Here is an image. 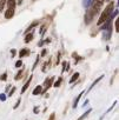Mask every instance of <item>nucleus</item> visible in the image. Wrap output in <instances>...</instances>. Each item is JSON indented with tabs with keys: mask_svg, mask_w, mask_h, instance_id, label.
<instances>
[{
	"mask_svg": "<svg viewBox=\"0 0 119 120\" xmlns=\"http://www.w3.org/2000/svg\"><path fill=\"white\" fill-rule=\"evenodd\" d=\"M114 8H115V4H114V1H110V4L104 8V11L100 13V17L98 18V21H97V26H100L101 24H104L108 18H110V15L112 14V12L114 11Z\"/></svg>",
	"mask_w": 119,
	"mask_h": 120,
	"instance_id": "nucleus-1",
	"label": "nucleus"
},
{
	"mask_svg": "<svg viewBox=\"0 0 119 120\" xmlns=\"http://www.w3.org/2000/svg\"><path fill=\"white\" fill-rule=\"evenodd\" d=\"M101 7L100 6H97V5H90L87 8H86V13H85V18H84V21L86 25H90L92 22V20L94 19V17L100 12Z\"/></svg>",
	"mask_w": 119,
	"mask_h": 120,
	"instance_id": "nucleus-2",
	"label": "nucleus"
},
{
	"mask_svg": "<svg viewBox=\"0 0 119 120\" xmlns=\"http://www.w3.org/2000/svg\"><path fill=\"white\" fill-rule=\"evenodd\" d=\"M54 80H55V77H50V78H46V79H45V81H44V87H42V91H41V94H40V95L46 94V92L53 86Z\"/></svg>",
	"mask_w": 119,
	"mask_h": 120,
	"instance_id": "nucleus-3",
	"label": "nucleus"
},
{
	"mask_svg": "<svg viewBox=\"0 0 119 120\" xmlns=\"http://www.w3.org/2000/svg\"><path fill=\"white\" fill-rule=\"evenodd\" d=\"M112 32H113V30H112V24H111V25H107V26L103 30V40H105V41L110 40V39H111V35H112Z\"/></svg>",
	"mask_w": 119,
	"mask_h": 120,
	"instance_id": "nucleus-4",
	"label": "nucleus"
},
{
	"mask_svg": "<svg viewBox=\"0 0 119 120\" xmlns=\"http://www.w3.org/2000/svg\"><path fill=\"white\" fill-rule=\"evenodd\" d=\"M32 79H33V75L31 74V75H30V78H28V80H27V81L24 84V86L21 87V92H20L21 94H24V93L28 90V87H30V85H31V82H32Z\"/></svg>",
	"mask_w": 119,
	"mask_h": 120,
	"instance_id": "nucleus-5",
	"label": "nucleus"
},
{
	"mask_svg": "<svg viewBox=\"0 0 119 120\" xmlns=\"http://www.w3.org/2000/svg\"><path fill=\"white\" fill-rule=\"evenodd\" d=\"M33 39H34V32H28V33L25 34L24 42H25V44H28V42H31Z\"/></svg>",
	"mask_w": 119,
	"mask_h": 120,
	"instance_id": "nucleus-6",
	"label": "nucleus"
},
{
	"mask_svg": "<svg viewBox=\"0 0 119 120\" xmlns=\"http://www.w3.org/2000/svg\"><path fill=\"white\" fill-rule=\"evenodd\" d=\"M30 53H31V51H30L28 48H26V47H25V48H21V49L19 51V54H18V55H19V58L21 59V58L28 56V55H30Z\"/></svg>",
	"mask_w": 119,
	"mask_h": 120,
	"instance_id": "nucleus-7",
	"label": "nucleus"
},
{
	"mask_svg": "<svg viewBox=\"0 0 119 120\" xmlns=\"http://www.w3.org/2000/svg\"><path fill=\"white\" fill-rule=\"evenodd\" d=\"M6 7L10 8V10H15L17 0H6Z\"/></svg>",
	"mask_w": 119,
	"mask_h": 120,
	"instance_id": "nucleus-8",
	"label": "nucleus"
},
{
	"mask_svg": "<svg viewBox=\"0 0 119 120\" xmlns=\"http://www.w3.org/2000/svg\"><path fill=\"white\" fill-rule=\"evenodd\" d=\"M85 94V91H83V92H80L77 97H76V99H74V101H73V105H72V107L73 108H77L78 107V104H79V100L81 99V97Z\"/></svg>",
	"mask_w": 119,
	"mask_h": 120,
	"instance_id": "nucleus-9",
	"label": "nucleus"
},
{
	"mask_svg": "<svg viewBox=\"0 0 119 120\" xmlns=\"http://www.w3.org/2000/svg\"><path fill=\"white\" fill-rule=\"evenodd\" d=\"M14 13H15V10H10V8H7V10L4 12L6 19H12V18L14 17Z\"/></svg>",
	"mask_w": 119,
	"mask_h": 120,
	"instance_id": "nucleus-10",
	"label": "nucleus"
},
{
	"mask_svg": "<svg viewBox=\"0 0 119 120\" xmlns=\"http://www.w3.org/2000/svg\"><path fill=\"white\" fill-rule=\"evenodd\" d=\"M39 24H40V22H39L38 20H35V21H33V22H32V24H31V25H30V26H28V27H27L26 30H25V32H24V34H26V33H28V32H32V30H33V28H34L35 26H38Z\"/></svg>",
	"mask_w": 119,
	"mask_h": 120,
	"instance_id": "nucleus-11",
	"label": "nucleus"
},
{
	"mask_svg": "<svg viewBox=\"0 0 119 120\" xmlns=\"http://www.w3.org/2000/svg\"><path fill=\"white\" fill-rule=\"evenodd\" d=\"M79 77H80V73H79V72H76V73H73V75L71 77V79H70V81H69V82H70L71 85H73L74 82H77V81H78Z\"/></svg>",
	"mask_w": 119,
	"mask_h": 120,
	"instance_id": "nucleus-12",
	"label": "nucleus"
},
{
	"mask_svg": "<svg viewBox=\"0 0 119 120\" xmlns=\"http://www.w3.org/2000/svg\"><path fill=\"white\" fill-rule=\"evenodd\" d=\"M103 78H104V75H100V77H98V78H97V79H96V80H94V81L92 82V85H91V86L88 87L87 92H85V94H86V93H88V92H91V90H92V88H93V87H94V86H96V85H97V84H98V82H99V81H100V80L103 79Z\"/></svg>",
	"mask_w": 119,
	"mask_h": 120,
	"instance_id": "nucleus-13",
	"label": "nucleus"
},
{
	"mask_svg": "<svg viewBox=\"0 0 119 120\" xmlns=\"http://www.w3.org/2000/svg\"><path fill=\"white\" fill-rule=\"evenodd\" d=\"M63 81H64L63 77H59V78H58L57 80H54V82H53V87H55V88H59V87L61 86Z\"/></svg>",
	"mask_w": 119,
	"mask_h": 120,
	"instance_id": "nucleus-14",
	"label": "nucleus"
},
{
	"mask_svg": "<svg viewBox=\"0 0 119 120\" xmlns=\"http://www.w3.org/2000/svg\"><path fill=\"white\" fill-rule=\"evenodd\" d=\"M41 91H42V86H41V85H38V86L34 87L32 94H33V95H40V94H41Z\"/></svg>",
	"mask_w": 119,
	"mask_h": 120,
	"instance_id": "nucleus-15",
	"label": "nucleus"
},
{
	"mask_svg": "<svg viewBox=\"0 0 119 120\" xmlns=\"http://www.w3.org/2000/svg\"><path fill=\"white\" fill-rule=\"evenodd\" d=\"M72 58L74 59V61H76V65H77V64H78V63L80 61V60H83V59H84V58H83V56H80V55H79V54H78L77 52H73V53H72Z\"/></svg>",
	"mask_w": 119,
	"mask_h": 120,
	"instance_id": "nucleus-16",
	"label": "nucleus"
},
{
	"mask_svg": "<svg viewBox=\"0 0 119 120\" xmlns=\"http://www.w3.org/2000/svg\"><path fill=\"white\" fill-rule=\"evenodd\" d=\"M24 72H25V70H24V68H20V70H19V72L14 75V80H15V81L20 80V79L23 78V75H24Z\"/></svg>",
	"mask_w": 119,
	"mask_h": 120,
	"instance_id": "nucleus-17",
	"label": "nucleus"
},
{
	"mask_svg": "<svg viewBox=\"0 0 119 120\" xmlns=\"http://www.w3.org/2000/svg\"><path fill=\"white\" fill-rule=\"evenodd\" d=\"M91 112H92V108H88L87 111H85V113H84V114H81V115L78 118V120H85V119L91 114Z\"/></svg>",
	"mask_w": 119,
	"mask_h": 120,
	"instance_id": "nucleus-18",
	"label": "nucleus"
},
{
	"mask_svg": "<svg viewBox=\"0 0 119 120\" xmlns=\"http://www.w3.org/2000/svg\"><path fill=\"white\" fill-rule=\"evenodd\" d=\"M61 65H63L61 73H65V71H69V70H70V63H69V61H63Z\"/></svg>",
	"mask_w": 119,
	"mask_h": 120,
	"instance_id": "nucleus-19",
	"label": "nucleus"
},
{
	"mask_svg": "<svg viewBox=\"0 0 119 120\" xmlns=\"http://www.w3.org/2000/svg\"><path fill=\"white\" fill-rule=\"evenodd\" d=\"M104 3H105V0H92V1H91L92 5H97V6H100V7H103ZM91 4H90V5H91Z\"/></svg>",
	"mask_w": 119,
	"mask_h": 120,
	"instance_id": "nucleus-20",
	"label": "nucleus"
},
{
	"mask_svg": "<svg viewBox=\"0 0 119 120\" xmlns=\"http://www.w3.org/2000/svg\"><path fill=\"white\" fill-rule=\"evenodd\" d=\"M50 64H51V59L48 60V61H45L44 64H42V66H41V71L45 73L46 71H47V68L50 67Z\"/></svg>",
	"mask_w": 119,
	"mask_h": 120,
	"instance_id": "nucleus-21",
	"label": "nucleus"
},
{
	"mask_svg": "<svg viewBox=\"0 0 119 120\" xmlns=\"http://www.w3.org/2000/svg\"><path fill=\"white\" fill-rule=\"evenodd\" d=\"M6 7V0H0V13H3Z\"/></svg>",
	"mask_w": 119,
	"mask_h": 120,
	"instance_id": "nucleus-22",
	"label": "nucleus"
},
{
	"mask_svg": "<svg viewBox=\"0 0 119 120\" xmlns=\"http://www.w3.org/2000/svg\"><path fill=\"white\" fill-rule=\"evenodd\" d=\"M39 61H40V55H37V58H35V61H34V64H33V66H32V71H34V70L37 68V66H38Z\"/></svg>",
	"mask_w": 119,
	"mask_h": 120,
	"instance_id": "nucleus-23",
	"label": "nucleus"
},
{
	"mask_svg": "<svg viewBox=\"0 0 119 120\" xmlns=\"http://www.w3.org/2000/svg\"><path fill=\"white\" fill-rule=\"evenodd\" d=\"M115 105H117V101H114V102H113V105H112V106H111V107H110V108H108V109H107V111H106V112H105V113H104V114H103L101 116H100V120H101V119H103V118H104V116H105V115H106V114L108 113V112H111V111L113 109V107H114Z\"/></svg>",
	"mask_w": 119,
	"mask_h": 120,
	"instance_id": "nucleus-24",
	"label": "nucleus"
},
{
	"mask_svg": "<svg viewBox=\"0 0 119 120\" xmlns=\"http://www.w3.org/2000/svg\"><path fill=\"white\" fill-rule=\"evenodd\" d=\"M23 65H24V63H23L21 59H19V60H17V61H15V67H17V68H21Z\"/></svg>",
	"mask_w": 119,
	"mask_h": 120,
	"instance_id": "nucleus-25",
	"label": "nucleus"
},
{
	"mask_svg": "<svg viewBox=\"0 0 119 120\" xmlns=\"http://www.w3.org/2000/svg\"><path fill=\"white\" fill-rule=\"evenodd\" d=\"M15 91H17V88L13 86V87H11V91H10V92H7V94H6V95H7L8 98H11V97L14 94V92H15Z\"/></svg>",
	"mask_w": 119,
	"mask_h": 120,
	"instance_id": "nucleus-26",
	"label": "nucleus"
},
{
	"mask_svg": "<svg viewBox=\"0 0 119 120\" xmlns=\"http://www.w3.org/2000/svg\"><path fill=\"white\" fill-rule=\"evenodd\" d=\"M91 1H92V0H83V6H84V8H87V7L90 6Z\"/></svg>",
	"mask_w": 119,
	"mask_h": 120,
	"instance_id": "nucleus-27",
	"label": "nucleus"
},
{
	"mask_svg": "<svg viewBox=\"0 0 119 120\" xmlns=\"http://www.w3.org/2000/svg\"><path fill=\"white\" fill-rule=\"evenodd\" d=\"M7 77H8V74H7V72H5V73H3L1 75H0V80H1V81H6Z\"/></svg>",
	"mask_w": 119,
	"mask_h": 120,
	"instance_id": "nucleus-28",
	"label": "nucleus"
},
{
	"mask_svg": "<svg viewBox=\"0 0 119 120\" xmlns=\"http://www.w3.org/2000/svg\"><path fill=\"white\" fill-rule=\"evenodd\" d=\"M60 56H61V53L59 52V53H58V55H57V60H55V66L60 64Z\"/></svg>",
	"mask_w": 119,
	"mask_h": 120,
	"instance_id": "nucleus-29",
	"label": "nucleus"
},
{
	"mask_svg": "<svg viewBox=\"0 0 119 120\" xmlns=\"http://www.w3.org/2000/svg\"><path fill=\"white\" fill-rule=\"evenodd\" d=\"M6 98H7L6 93H0V101H5Z\"/></svg>",
	"mask_w": 119,
	"mask_h": 120,
	"instance_id": "nucleus-30",
	"label": "nucleus"
},
{
	"mask_svg": "<svg viewBox=\"0 0 119 120\" xmlns=\"http://www.w3.org/2000/svg\"><path fill=\"white\" fill-rule=\"evenodd\" d=\"M17 54H18L17 49H15V48H12V49H11V56H12V58H14Z\"/></svg>",
	"mask_w": 119,
	"mask_h": 120,
	"instance_id": "nucleus-31",
	"label": "nucleus"
},
{
	"mask_svg": "<svg viewBox=\"0 0 119 120\" xmlns=\"http://www.w3.org/2000/svg\"><path fill=\"white\" fill-rule=\"evenodd\" d=\"M20 102H21V99H20V98H19V99H18V100H17V102H15V105H14V106H13V108H14V109H17V108H18V107H19V106H20Z\"/></svg>",
	"mask_w": 119,
	"mask_h": 120,
	"instance_id": "nucleus-32",
	"label": "nucleus"
},
{
	"mask_svg": "<svg viewBox=\"0 0 119 120\" xmlns=\"http://www.w3.org/2000/svg\"><path fill=\"white\" fill-rule=\"evenodd\" d=\"M47 55V48H42L41 53H40V56H46Z\"/></svg>",
	"mask_w": 119,
	"mask_h": 120,
	"instance_id": "nucleus-33",
	"label": "nucleus"
},
{
	"mask_svg": "<svg viewBox=\"0 0 119 120\" xmlns=\"http://www.w3.org/2000/svg\"><path fill=\"white\" fill-rule=\"evenodd\" d=\"M33 113H34V114H38V113H39V107H38V106H34V107H33Z\"/></svg>",
	"mask_w": 119,
	"mask_h": 120,
	"instance_id": "nucleus-34",
	"label": "nucleus"
},
{
	"mask_svg": "<svg viewBox=\"0 0 119 120\" xmlns=\"http://www.w3.org/2000/svg\"><path fill=\"white\" fill-rule=\"evenodd\" d=\"M48 120H55V113H51V115H50Z\"/></svg>",
	"mask_w": 119,
	"mask_h": 120,
	"instance_id": "nucleus-35",
	"label": "nucleus"
},
{
	"mask_svg": "<svg viewBox=\"0 0 119 120\" xmlns=\"http://www.w3.org/2000/svg\"><path fill=\"white\" fill-rule=\"evenodd\" d=\"M114 27H115V32H118V19L115 18V21H114Z\"/></svg>",
	"mask_w": 119,
	"mask_h": 120,
	"instance_id": "nucleus-36",
	"label": "nucleus"
},
{
	"mask_svg": "<svg viewBox=\"0 0 119 120\" xmlns=\"http://www.w3.org/2000/svg\"><path fill=\"white\" fill-rule=\"evenodd\" d=\"M10 88H11V85H7V86H6V88H5V92L7 93V92L10 91Z\"/></svg>",
	"mask_w": 119,
	"mask_h": 120,
	"instance_id": "nucleus-37",
	"label": "nucleus"
},
{
	"mask_svg": "<svg viewBox=\"0 0 119 120\" xmlns=\"http://www.w3.org/2000/svg\"><path fill=\"white\" fill-rule=\"evenodd\" d=\"M24 0H17V5H21Z\"/></svg>",
	"mask_w": 119,
	"mask_h": 120,
	"instance_id": "nucleus-38",
	"label": "nucleus"
},
{
	"mask_svg": "<svg viewBox=\"0 0 119 120\" xmlns=\"http://www.w3.org/2000/svg\"><path fill=\"white\" fill-rule=\"evenodd\" d=\"M87 104H88V100H85V102H84V105H83V106L85 107V106H87Z\"/></svg>",
	"mask_w": 119,
	"mask_h": 120,
	"instance_id": "nucleus-39",
	"label": "nucleus"
},
{
	"mask_svg": "<svg viewBox=\"0 0 119 120\" xmlns=\"http://www.w3.org/2000/svg\"><path fill=\"white\" fill-rule=\"evenodd\" d=\"M105 1H112V0H105Z\"/></svg>",
	"mask_w": 119,
	"mask_h": 120,
	"instance_id": "nucleus-40",
	"label": "nucleus"
}]
</instances>
